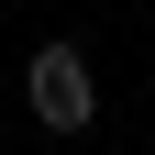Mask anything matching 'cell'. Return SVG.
<instances>
[{
    "label": "cell",
    "mask_w": 155,
    "mask_h": 155,
    "mask_svg": "<svg viewBox=\"0 0 155 155\" xmlns=\"http://www.w3.org/2000/svg\"><path fill=\"white\" fill-rule=\"evenodd\" d=\"M22 100H33V122H45V133H89V111H100L89 55H78V45H45V55L22 67Z\"/></svg>",
    "instance_id": "6da1fadb"
}]
</instances>
